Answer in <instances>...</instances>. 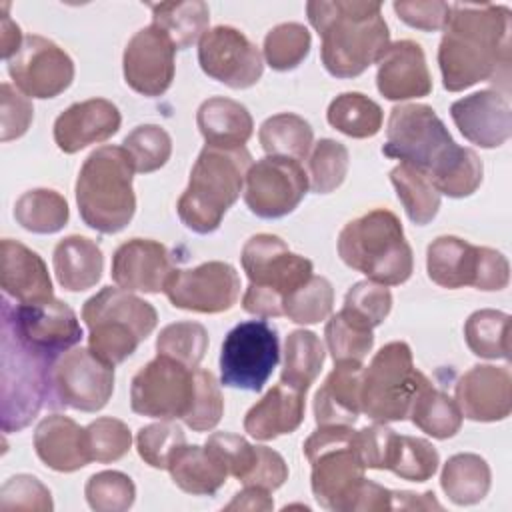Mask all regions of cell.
Wrapping results in <instances>:
<instances>
[{
  "label": "cell",
  "mask_w": 512,
  "mask_h": 512,
  "mask_svg": "<svg viewBox=\"0 0 512 512\" xmlns=\"http://www.w3.org/2000/svg\"><path fill=\"white\" fill-rule=\"evenodd\" d=\"M382 154L424 170L448 198H466L482 184L478 154L458 146L428 104H398L390 110Z\"/></svg>",
  "instance_id": "6da1fadb"
},
{
  "label": "cell",
  "mask_w": 512,
  "mask_h": 512,
  "mask_svg": "<svg viewBox=\"0 0 512 512\" xmlns=\"http://www.w3.org/2000/svg\"><path fill=\"white\" fill-rule=\"evenodd\" d=\"M512 12L504 4H452L442 28L438 66L448 92L508 76Z\"/></svg>",
  "instance_id": "7a4b0ae2"
},
{
  "label": "cell",
  "mask_w": 512,
  "mask_h": 512,
  "mask_svg": "<svg viewBox=\"0 0 512 512\" xmlns=\"http://www.w3.org/2000/svg\"><path fill=\"white\" fill-rule=\"evenodd\" d=\"M306 14L322 38V64L334 78L360 76L390 46L380 2L320 0L308 2Z\"/></svg>",
  "instance_id": "3957f363"
},
{
  "label": "cell",
  "mask_w": 512,
  "mask_h": 512,
  "mask_svg": "<svg viewBox=\"0 0 512 512\" xmlns=\"http://www.w3.org/2000/svg\"><path fill=\"white\" fill-rule=\"evenodd\" d=\"M252 156L246 146L206 144L190 172V182L178 198L176 212L186 228L210 234L220 228L224 214L238 200Z\"/></svg>",
  "instance_id": "277c9868"
},
{
  "label": "cell",
  "mask_w": 512,
  "mask_h": 512,
  "mask_svg": "<svg viewBox=\"0 0 512 512\" xmlns=\"http://www.w3.org/2000/svg\"><path fill=\"white\" fill-rule=\"evenodd\" d=\"M134 166L122 146H100L76 178V204L84 224L100 234L124 230L136 212Z\"/></svg>",
  "instance_id": "5b68a950"
},
{
  "label": "cell",
  "mask_w": 512,
  "mask_h": 512,
  "mask_svg": "<svg viewBox=\"0 0 512 512\" xmlns=\"http://www.w3.org/2000/svg\"><path fill=\"white\" fill-rule=\"evenodd\" d=\"M338 256L348 268L384 286L404 284L414 270L402 222L386 208L350 220L338 234Z\"/></svg>",
  "instance_id": "8992f818"
},
{
  "label": "cell",
  "mask_w": 512,
  "mask_h": 512,
  "mask_svg": "<svg viewBox=\"0 0 512 512\" xmlns=\"http://www.w3.org/2000/svg\"><path fill=\"white\" fill-rule=\"evenodd\" d=\"M248 276L242 308L260 318L284 316V300L312 276V262L290 252L288 244L274 234H254L240 254Z\"/></svg>",
  "instance_id": "52a82bcc"
},
{
  "label": "cell",
  "mask_w": 512,
  "mask_h": 512,
  "mask_svg": "<svg viewBox=\"0 0 512 512\" xmlns=\"http://www.w3.org/2000/svg\"><path fill=\"white\" fill-rule=\"evenodd\" d=\"M88 326V348L116 366L136 352L158 324L156 308L128 290L104 286L82 306Z\"/></svg>",
  "instance_id": "ba28073f"
},
{
  "label": "cell",
  "mask_w": 512,
  "mask_h": 512,
  "mask_svg": "<svg viewBox=\"0 0 512 512\" xmlns=\"http://www.w3.org/2000/svg\"><path fill=\"white\" fill-rule=\"evenodd\" d=\"M58 358L34 350L2 320V430L26 428L50 400V378Z\"/></svg>",
  "instance_id": "9c48e42d"
},
{
  "label": "cell",
  "mask_w": 512,
  "mask_h": 512,
  "mask_svg": "<svg viewBox=\"0 0 512 512\" xmlns=\"http://www.w3.org/2000/svg\"><path fill=\"white\" fill-rule=\"evenodd\" d=\"M304 454L312 464L310 484L316 502L326 510L352 512L366 470L354 448L352 426H318L306 438Z\"/></svg>",
  "instance_id": "30bf717a"
},
{
  "label": "cell",
  "mask_w": 512,
  "mask_h": 512,
  "mask_svg": "<svg viewBox=\"0 0 512 512\" xmlns=\"http://www.w3.org/2000/svg\"><path fill=\"white\" fill-rule=\"evenodd\" d=\"M426 386L430 380L414 368L410 346L400 340L388 342L362 368V412L382 424L406 420L414 398Z\"/></svg>",
  "instance_id": "8fae6325"
},
{
  "label": "cell",
  "mask_w": 512,
  "mask_h": 512,
  "mask_svg": "<svg viewBox=\"0 0 512 512\" xmlns=\"http://www.w3.org/2000/svg\"><path fill=\"white\" fill-rule=\"evenodd\" d=\"M428 278L448 290L474 286L484 292L504 290L510 282L506 256L488 246H474L458 236H438L426 250Z\"/></svg>",
  "instance_id": "7c38bea8"
},
{
  "label": "cell",
  "mask_w": 512,
  "mask_h": 512,
  "mask_svg": "<svg viewBox=\"0 0 512 512\" xmlns=\"http://www.w3.org/2000/svg\"><path fill=\"white\" fill-rule=\"evenodd\" d=\"M278 360V330L266 320L240 322L222 342L220 382L228 388L260 392Z\"/></svg>",
  "instance_id": "4fadbf2b"
},
{
  "label": "cell",
  "mask_w": 512,
  "mask_h": 512,
  "mask_svg": "<svg viewBox=\"0 0 512 512\" xmlns=\"http://www.w3.org/2000/svg\"><path fill=\"white\" fill-rule=\"evenodd\" d=\"M114 392V366L102 362L90 348L64 352L50 378V406L80 412L102 410Z\"/></svg>",
  "instance_id": "5bb4252c"
},
{
  "label": "cell",
  "mask_w": 512,
  "mask_h": 512,
  "mask_svg": "<svg viewBox=\"0 0 512 512\" xmlns=\"http://www.w3.org/2000/svg\"><path fill=\"white\" fill-rule=\"evenodd\" d=\"M194 370L158 354L132 378V412L158 420L184 418L194 398Z\"/></svg>",
  "instance_id": "9a60e30c"
},
{
  "label": "cell",
  "mask_w": 512,
  "mask_h": 512,
  "mask_svg": "<svg viewBox=\"0 0 512 512\" xmlns=\"http://www.w3.org/2000/svg\"><path fill=\"white\" fill-rule=\"evenodd\" d=\"M2 320L14 328L22 342L52 358H60L62 352L82 340V328L74 310L58 298L14 306L4 296Z\"/></svg>",
  "instance_id": "2e32d148"
},
{
  "label": "cell",
  "mask_w": 512,
  "mask_h": 512,
  "mask_svg": "<svg viewBox=\"0 0 512 512\" xmlns=\"http://www.w3.org/2000/svg\"><path fill=\"white\" fill-rule=\"evenodd\" d=\"M244 202L258 218H282L298 208L308 190V174L292 158L266 156L246 174Z\"/></svg>",
  "instance_id": "e0dca14e"
},
{
  "label": "cell",
  "mask_w": 512,
  "mask_h": 512,
  "mask_svg": "<svg viewBox=\"0 0 512 512\" xmlns=\"http://www.w3.org/2000/svg\"><path fill=\"white\" fill-rule=\"evenodd\" d=\"M174 308L218 314L230 310L240 296V276L228 262L212 260L194 268H174L164 284Z\"/></svg>",
  "instance_id": "ac0fdd59"
},
{
  "label": "cell",
  "mask_w": 512,
  "mask_h": 512,
  "mask_svg": "<svg viewBox=\"0 0 512 512\" xmlns=\"http://www.w3.org/2000/svg\"><path fill=\"white\" fill-rule=\"evenodd\" d=\"M198 64L206 76L234 90L254 86L264 72L262 54L238 28L214 26L198 42Z\"/></svg>",
  "instance_id": "d6986e66"
},
{
  "label": "cell",
  "mask_w": 512,
  "mask_h": 512,
  "mask_svg": "<svg viewBox=\"0 0 512 512\" xmlns=\"http://www.w3.org/2000/svg\"><path fill=\"white\" fill-rule=\"evenodd\" d=\"M8 74L16 88L32 98H54L74 80V62L50 38L30 34L8 60Z\"/></svg>",
  "instance_id": "ffe728a7"
},
{
  "label": "cell",
  "mask_w": 512,
  "mask_h": 512,
  "mask_svg": "<svg viewBox=\"0 0 512 512\" xmlns=\"http://www.w3.org/2000/svg\"><path fill=\"white\" fill-rule=\"evenodd\" d=\"M174 44L154 24L138 30L122 56L126 84L148 98L162 96L174 80Z\"/></svg>",
  "instance_id": "44dd1931"
},
{
  "label": "cell",
  "mask_w": 512,
  "mask_h": 512,
  "mask_svg": "<svg viewBox=\"0 0 512 512\" xmlns=\"http://www.w3.org/2000/svg\"><path fill=\"white\" fill-rule=\"evenodd\" d=\"M462 418L498 422L512 412V374L506 366L476 364L464 372L454 390Z\"/></svg>",
  "instance_id": "7402d4cb"
},
{
  "label": "cell",
  "mask_w": 512,
  "mask_h": 512,
  "mask_svg": "<svg viewBox=\"0 0 512 512\" xmlns=\"http://www.w3.org/2000/svg\"><path fill=\"white\" fill-rule=\"evenodd\" d=\"M450 116L460 134L480 148H498L512 134V108L498 90H480L452 102Z\"/></svg>",
  "instance_id": "603a6c76"
},
{
  "label": "cell",
  "mask_w": 512,
  "mask_h": 512,
  "mask_svg": "<svg viewBox=\"0 0 512 512\" xmlns=\"http://www.w3.org/2000/svg\"><path fill=\"white\" fill-rule=\"evenodd\" d=\"M172 270L164 244L148 238H132L116 248L110 276L122 290L158 294L164 292Z\"/></svg>",
  "instance_id": "cb8c5ba5"
},
{
  "label": "cell",
  "mask_w": 512,
  "mask_h": 512,
  "mask_svg": "<svg viewBox=\"0 0 512 512\" xmlns=\"http://www.w3.org/2000/svg\"><path fill=\"white\" fill-rule=\"evenodd\" d=\"M376 86L386 100H412L432 92V76L428 72L424 50L414 40H398L390 44L378 58Z\"/></svg>",
  "instance_id": "d4e9b609"
},
{
  "label": "cell",
  "mask_w": 512,
  "mask_h": 512,
  "mask_svg": "<svg viewBox=\"0 0 512 512\" xmlns=\"http://www.w3.org/2000/svg\"><path fill=\"white\" fill-rule=\"evenodd\" d=\"M122 124L116 104L106 98H90L68 106L54 120V142L64 154H76L90 144L112 138Z\"/></svg>",
  "instance_id": "484cf974"
},
{
  "label": "cell",
  "mask_w": 512,
  "mask_h": 512,
  "mask_svg": "<svg viewBox=\"0 0 512 512\" xmlns=\"http://www.w3.org/2000/svg\"><path fill=\"white\" fill-rule=\"evenodd\" d=\"M0 284L4 296L18 300V304L54 298L46 262L34 250L12 238L2 240Z\"/></svg>",
  "instance_id": "4316f807"
},
{
  "label": "cell",
  "mask_w": 512,
  "mask_h": 512,
  "mask_svg": "<svg viewBox=\"0 0 512 512\" xmlns=\"http://www.w3.org/2000/svg\"><path fill=\"white\" fill-rule=\"evenodd\" d=\"M34 450L36 456L56 472H76L92 462L86 430L62 414L40 420L34 432Z\"/></svg>",
  "instance_id": "83f0119b"
},
{
  "label": "cell",
  "mask_w": 512,
  "mask_h": 512,
  "mask_svg": "<svg viewBox=\"0 0 512 512\" xmlns=\"http://www.w3.org/2000/svg\"><path fill=\"white\" fill-rule=\"evenodd\" d=\"M362 364L340 362L326 376L314 396V418L318 426H354L360 412Z\"/></svg>",
  "instance_id": "f1b7e54d"
},
{
  "label": "cell",
  "mask_w": 512,
  "mask_h": 512,
  "mask_svg": "<svg viewBox=\"0 0 512 512\" xmlns=\"http://www.w3.org/2000/svg\"><path fill=\"white\" fill-rule=\"evenodd\" d=\"M304 392L286 384L272 386L244 416V430L256 440L292 434L304 420Z\"/></svg>",
  "instance_id": "f546056e"
},
{
  "label": "cell",
  "mask_w": 512,
  "mask_h": 512,
  "mask_svg": "<svg viewBox=\"0 0 512 512\" xmlns=\"http://www.w3.org/2000/svg\"><path fill=\"white\" fill-rule=\"evenodd\" d=\"M58 284L68 292H82L96 286L104 270L100 246L80 234L62 238L52 254Z\"/></svg>",
  "instance_id": "4dcf8cb0"
},
{
  "label": "cell",
  "mask_w": 512,
  "mask_h": 512,
  "mask_svg": "<svg viewBox=\"0 0 512 512\" xmlns=\"http://www.w3.org/2000/svg\"><path fill=\"white\" fill-rule=\"evenodd\" d=\"M196 126L206 144L244 146L252 136L254 120L244 104L232 98L212 96L200 104Z\"/></svg>",
  "instance_id": "1f68e13d"
},
{
  "label": "cell",
  "mask_w": 512,
  "mask_h": 512,
  "mask_svg": "<svg viewBox=\"0 0 512 512\" xmlns=\"http://www.w3.org/2000/svg\"><path fill=\"white\" fill-rule=\"evenodd\" d=\"M172 482L188 494L212 496L224 484L228 474L226 464L204 444L188 446L184 444L168 464Z\"/></svg>",
  "instance_id": "d6a6232c"
},
{
  "label": "cell",
  "mask_w": 512,
  "mask_h": 512,
  "mask_svg": "<svg viewBox=\"0 0 512 512\" xmlns=\"http://www.w3.org/2000/svg\"><path fill=\"white\" fill-rule=\"evenodd\" d=\"M490 482L492 474L488 462L472 452L450 456L440 474V486L456 506H472L484 500Z\"/></svg>",
  "instance_id": "836d02e7"
},
{
  "label": "cell",
  "mask_w": 512,
  "mask_h": 512,
  "mask_svg": "<svg viewBox=\"0 0 512 512\" xmlns=\"http://www.w3.org/2000/svg\"><path fill=\"white\" fill-rule=\"evenodd\" d=\"M148 8L152 10V24L172 40L176 50L190 48L208 30L210 10L202 0L158 2L148 4Z\"/></svg>",
  "instance_id": "e575fe53"
},
{
  "label": "cell",
  "mask_w": 512,
  "mask_h": 512,
  "mask_svg": "<svg viewBox=\"0 0 512 512\" xmlns=\"http://www.w3.org/2000/svg\"><path fill=\"white\" fill-rule=\"evenodd\" d=\"M324 344L310 330H294L284 342V366L280 372V382L304 392L312 386L324 366Z\"/></svg>",
  "instance_id": "d590c367"
},
{
  "label": "cell",
  "mask_w": 512,
  "mask_h": 512,
  "mask_svg": "<svg viewBox=\"0 0 512 512\" xmlns=\"http://www.w3.org/2000/svg\"><path fill=\"white\" fill-rule=\"evenodd\" d=\"M258 140L268 156L304 160L314 142L312 126L294 112H280L266 118L258 130Z\"/></svg>",
  "instance_id": "8d00e7d4"
},
{
  "label": "cell",
  "mask_w": 512,
  "mask_h": 512,
  "mask_svg": "<svg viewBox=\"0 0 512 512\" xmlns=\"http://www.w3.org/2000/svg\"><path fill=\"white\" fill-rule=\"evenodd\" d=\"M390 182L394 184L398 200L414 224L424 226L436 218L440 208V192L424 170L400 162L390 170Z\"/></svg>",
  "instance_id": "74e56055"
},
{
  "label": "cell",
  "mask_w": 512,
  "mask_h": 512,
  "mask_svg": "<svg viewBox=\"0 0 512 512\" xmlns=\"http://www.w3.org/2000/svg\"><path fill=\"white\" fill-rule=\"evenodd\" d=\"M14 218L28 232L54 234L68 224L70 210L60 192L50 188H34L16 200Z\"/></svg>",
  "instance_id": "f35d334b"
},
{
  "label": "cell",
  "mask_w": 512,
  "mask_h": 512,
  "mask_svg": "<svg viewBox=\"0 0 512 512\" xmlns=\"http://www.w3.org/2000/svg\"><path fill=\"white\" fill-rule=\"evenodd\" d=\"M328 124L350 138H372L382 128V108L362 92L338 94L326 112Z\"/></svg>",
  "instance_id": "ab89813d"
},
{
  "label": "cell",
  "mask_w": 512,
  "mask_h": 512,
  "mask_svg": "<svg viewBox=\"0 0 512 512\" xmlns=\"http://www.w3.org/2000/svg\"><path fill=\"white\" fill-rule=\"evenodd\" d=\"M464 338L474 356L488 360H510V316L484 308L468 316Z\"/></svg>",
  "instance_id": "60d3db41"
},
{
  "label": "cell",
  "mask_w": 512,
  "mask_h": 512,
  "mask_svg": "<svg viewBox=\"0 0 512 512\" xmlns=\"http://www.w3.org/2000/svg\"><path fill=\"white\" fill-rule=\"evenodd\" d=\"M408 416L416 428L438 440L456 436L462 426V412L456 400H452L442 390L432 388V384L420 390Z\"/></svg>",
  "instance_id": "b9f144b4"
},
{
  "label": "cell",
  "mask_w": 512,
  "mask_h": 512,
  "mask_svg": "<svg viewBox=\"0 0 512 512\" xmlns=\"http://www.w3.org/2000/svg\"><path fill=\"white\" fill-rule=\"evenodd\" d=\"M312 46V36L304 24L284 22L274 26L264 36V60L272 70L288 72L298 68L308 56Z\"/></svg>",
  "instance_id": "7bdbcfd3"
},
{
  "label": "cell",
  "mask_w": 512,
  "mask_h": 512,
  "mask_svg": "<svg viewBox=\"0 0 512 512\" xmlns=\"http://www.w3.org/2000/svg\"><path fill=\"white\" fill-rule=\"evenodd\" d=\"M324 336H326V346L334 364H340V362L362 364L366 354L374 346L372 330L358 324L356 320L346 316L342 310L330 316L324 328Z\"/></svg>",
  "instance_id": "ee69618b"
},
{
  "label": "cell",
  "mask_w": 512,
  "mask_h": 512,
  "mask_svg": "<svg viewBox=\"0 0 512 512\" xmlns=\"http://www.w3.org/2000/svg\"><path fill=\"white\" fill-rule=\"evenodd\" d=\"M208 350V330L192 320L168 324L156 338V352L188 368H198Z\"/></svg>",
  "instance_id": "f6af8a7d"
},
{
  "label": "cell",
  "mask_w": 512,
  "mask_h": 512,
  "mask_svg": "<svg viewBox=\"0 0 512 512\" xmlns=\"http://www.w3.org/2000/svg\"><path fill=\"white\" fill-rule=\"evenodd\" d=\"M350 166L348 148L332 138L314 144L308 158V186L316 194L334 192L346 178Z\"/></svg>",
  "instance_id": "bcb514c9"
},
{
  "label": "cell",
  "mask_w": 512,
  "mask_h": 512,
  "mask_svg": "<svg viewBox=\"0 0 512 512\" xmlns=\"http://www.w3.org/2000/svg\"><path fill=\"white\" fill-rule=\"evenodd\" d=\"M122 148L128 152L134 172L150 174L170 160L172 138L158 124H140L124 138Z\"/></svg>",
  "instance_id": "7dc6e473"
},
{
  "label": "cell",
  "mask_w": 512,
  "mask_h": 512,
  "mask_svg": "<svg viewBox=\"0 0 512 512\" xmlns=\"http://www.w3.org/2000/svg\"><path fill=\"white\" fill-rule=\"evenodd\" d=\"M334 288L324 276H310L284 300V316L296 324H318L332 312Z\"/></svg>",
  "instance_id": "c3c4849f"
},
{
  "label": "cell",
  "mask_w": 512,
  "mask_h": 512,
  "mask_svg": "<svg viewBox=\"0 0 512 512\" xmlns=\"http://www.w3.org/2000/svg\"><path fill=\"white\" fill-rule=\"evenodd\" d=\"M438 464V450L428 440L398 434L388 470L402 480L426 482L436 474Z\"/></svg>",
  "instance_id": "681fc988"
},
{
  "label": "cell",
  "mask_w": 512,
  "mask_h": 512,
  "mask_svg": "<svg viewBox=\"0 0 512 512\" xmlns=\"http://www.w3.org/2000/svg\"><path fill=\"white\" fill-rule=\"evenodd\" d=\"M86 502L96 512H124L136 500L132 478L118 470H102L88 478L84 486Z\"/></svg>",
  "instance_id": "f907efd6"
},
{
  "label": "cell",
  "mask_w": 512,
  "mask_h": 512,
  "mask_svg": "<svg viewBox=\"0 0 512 512\" xmlns=\"http://www.w3.org/2000/svg\"><path fill=\"white\" fill-rule=\"evenodd\" d=\"M392 310V294L384 284L362 280L344 296L342 312L366 328L380 326Z\"/></svg>",
  "instance_id": "816d5d0a"
},
{
  "label": "cell",
  "mask_w": 512,
  "mask_h": 512,
  "mask_svg": "<svg viewBox=\"0 0 512 512\" xmlns=\"http://www.w3.org/2000/svg\"><path fill=\"white\" fill-rule=\"evenodd\" d=\"M186 444L184 430L172 420H160L142 426L136 434L138 456L152 468L168 470L174 454Z\"/></svg>",
  "instance_id": "f5cc1de1"
},
{
  "label": "cell",
  "mask_w": 512,
  "mask_h": 512,
  "mask_svg": "<svg viewBox=\"0 0 512 512\" xmlns=\"http://www.w3.org/2000/svg\"><path fill=\"white\" fill-rule=\"evenodd\" d=\"M224 414L220 384L210 370H194V398L188 414L182 418L194 432H206L218 426Z\"/></svg>",
  "instance_id": "db71d44e"
},
{
  "label": "cell",
  "mask_w": 512,
  "mask_h": 512,
  "mask_svg": "<svg viewBox=\"0 0 512 512\" xmlns=\"http://www.w3.org/2000/svg\"><path fill=\"white\" fill-rule=\"evenodd\" d=\"M86 442L92 460L100 464L116 462L124 458L132 446L130 428L118 418H96L86 428Z\"/></svg>",
  "instance_id": "11a10c76"
},
{
  "label": "cell",
  "mask_w": 512,
  "mask_h": 512,
  "mask_svg": "<svg viewBox=\"0 0 512 512\" xmlns=\"http://www.w3.org/2000/svg\"><path fill=\"white\" fill-rule=\"evenodd\" d=\"M2 510H36L50 512L54 508L50 490L30 474H16L2 484L0 490Z\"/></svg>",
  "instance_id": "9f6ffc18"
},
{
  "label": "cell",
  "mask_w": 512,
  "mask_h": 512,
  "mask_svg": "<svg viewBox=\"0 0 512 512\" xmlns=\"http://www.w3.org/2000/svg\"><path fill=\"white\" fill-rule=\"evenodd\" d=\"M398 434L382 422H374L372 426H364L354 430V448L364 464V468L372 470H388Z\"/></svg>",
  "instance_id": "6f0895ef"
},
{
  "label": "cell",
  "mask_w": 512,
  "mask_h": 512,
  "mask_svg": "<svg viewBox=\"0 0 512 512\" xmlns=\"http://www.w3.org/2000/svg\"><path fill=\"white\" fill-rule=\"evenodd\" d=\"M0 110V140L10 142L24 136L34 118V108L28 96L4 82L0 86Z\"/></svg>",
  "instance_id": "680465c9"
},
{
  "label": "cell",
  "mask_w": 512,
  "mask_h": 512,
  "mask_svg": "<svg viewBox=\"0 0 512 512\" xmlns=\"http://www.w3.org/2000/svg\"><path fill=\"white\" fill-rule=\"evenodd\" d=\"M206 446L226 464L228 474L242 480L256 456V446H252L246 438L230 432H214L208 436Z\"/></svg>",
  "instance_id": "91938a15"
},
{
  "label": "cell",
  "mask_w": 512,
  "mask_h": 512,
  "mask_svg": "<svg viewBox=\"0 0 512 512\" xmlns=\"http://www.w3.org/2000/svg\"><path fill=\"white\" fill-rule=\"evenodd\" d=\"M392 8L404 24L424 32H436L446 26L452 4L440 2V0H428V2L400 0V2H394Z\"/></svg>",
  "instance_id": "94428289"
},
{
  "label": "cell",
  "mask_w": 512,
  "mask_h": 512,
  "mask_svg": "<svg viewBox=\"0 0 512 512\" xmlns=\"http://www.w3.org/2000/svg\"><path fill=\"white\" fill-rule=\"evenodd\" d=\"M288 480V466L284 458L268 448V446H256L254 462L248 470V474L240 480L244 486H254L266 492H272L280 488Z\"/></svg>",
  "instance_id": "6125c7cd"
},
{
  "label": "cell",
  "mask_w": 512,
  "mask_h": 512,
  "mask_svg": "<svg viewBox=\"0 0 512 512\" xmlns=\"http://www.w3.org/2000/svg\"><path fill=\"white\" fill-rule=\"evenodd\" d=\"M354 510H364V512L392 510V490L364 478L352 504V512Z\"/></svg>",
  "instance_id": "be15d7a7"
},
{
  "label": "cell",
  "mask_w": 512,
  "mask_h": 512,
  "mask_svg": "<svg viewBox=\"0 0 512 512\" xmlns=\"http://www.w3.org/2000/svg\"><path fill=\"white\" fill-rule=\"evenodd\" d=\"M224 508L226 510H272L274 502L266 490L246 486L242 492L234 494V498Z\"/></svg>",
  "instance_id": "e7e4bbea"
},
{
  "label": "cell",
  "mask_w": 512,
  "mask_h": 512,
  "mask_svg": "<svg viewBox=\"0 0 512 512\" xmlns=\"http://www.w3.org/2000/svg\"><path fill=\"white\" fill-rule=\"evenodd\" d=\"M442 510V504L434 498V492L414 494V492H392V510Z\"/></svg>",
  "instance_id": "03108f58"
},
{
  "label": "cell",
  "mask_w": 512,
  "mask_h": 512,
  "mask_svg": "<svg viewBox=\"0 0 512 512\" xmlns=\"http://www.w3.org/2000/svg\"><path fill=\"white\" fill-rule=\"evenodd\" d=\"M4 6V14H2V28H0V42H2V58L8 62L22 46L24 38H22V32H20V26L16 22H12L10 14L6 12L8 10V4H2Z\"/></svg>",
  "instance_id": "003e7915"
}]
</instances>
